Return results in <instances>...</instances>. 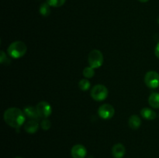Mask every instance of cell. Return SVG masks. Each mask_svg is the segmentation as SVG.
<instances>
[{
	"label": "cell",
	"instance_id": "1",
	"mask_svg": "<svg viewBox=\"0 0 159 158\" xmlns=\"http://www.w3.org/2000/svg\"><path fill=\"white\" fill-rule=\"evenodd\" d=\"M3 119L10 127L19 129L25 124L26 116L23 112V110L16 107H11L4 112Z\"/></svg>",
	"mask_w": 159,
	"mask_h": 158
},
{
	"label": "cell",
	"instance_id": "2",
	"mask_svg": "<svg viewBox=\"0 0 159 158\" xmlns=\"http://www.w3.org/2000/svg\"><path fill=\"white\" fill-rule=\"evenodd\" d=\"M27 47L25 43L21 40H16L9 44L7 48V54L14 59L21 58L26 54Z\"/></svg>",
	"mask_w": 159,
	"mask_h": 158
},
{
	"label": "cell",
	"instance_id": "3",
	"mask_svg": "<svg viewBox=\"0 0 159 158\" xmlns=\"http://www.w3.org/2000/svg\"><path fill=\"white\" fill-rule=\"evenodd\" d=\"M109 94L108 88L102 84H98L93 86L90 91V95L96 102H102L107 99Z\"/></svg>",
	"mask_w": 159,
	"mask_h": 158
},
{
	"label": "cell",
	"instance_id": "4",
	"mask_svg": "<svg viewBox=\"0 0 159 158\" xmlns=\"http://www.w3.org/2000/svg\"><path fill=\"white\" fill-rule=\"evenodd\" d=\"M88 62L89 66L94 69L100 68L104 62L103 54L99 50H93L88 55Z\"/></svg>",
	"mask_w": 159,
	"mask_h": 158
},
{
	"label": "cell",
	"instance_id": "5",
	"mask_svg": "<svg viewBox=\"0 0 159 158\" xmlns=\"http://www.w3.org/2000/svg\"><path fill=\"white\" fill-rule=\"evenodd\" d=\"M144 83L146 86L152 89L159 87V74L155 71H149L144 75Z\"/></svg>",
	"mask_w": 159,
	"mask_h": 158
},
{
	"label": "cell",
	"instance_id": "6",
	"mask_svg": "<svg viewBox=\"0 0 159 158\" xmlns=\"http://www.w3.org/2000/svg\"><path fill=\"white\" fill-rule=\"evenodd\" d=\"M115 114V109L110 104H102L98 108V115L102 119H110Z\"/></svg>",
	"mask_w": 159,
	"mask_h": 158
},
{
	"label": "cell",
	"instance_id": "7",
	"mask_svg": "<svg viewBox=\"0 0 159 158\" xmlns=\"http://www.w3.org/2000/svg\"><path fill=\"white\" fill-rule=\"evenodd\" d=\"M37 112L41 119H48L52 113V107L46 101H41L36 105Z\"/></svg>",
	"mask_w": 159,
	"mask_h": 158
},
{
	"label": "cell",
	"instance_id": "8",
	"mask_svg": "<svg viewBox=\"0 0 159 158\" xmlns=\"http://www.w3.org/2000/svg\"><path fill=\"white\" fill-rule=\"evenodd\" d=\"M72 158H85L87 155V150L85 146L82 144H75L71 150Z\"/></svg>",
	"mask_w": 159,
	"mask_h": 158
},
{
	"label": "cell",
	"instance_id": "9",
	"mask_svg": "<svg viewBox=\"0 0 159 158\" xmlns=\"http://www.w3.org/2000/svg\"><path fill=\"white\" fill-rule=\"evenodd\" d=\"M23 112H24L26 117L28 118L29 119L39 121L41 119L38 112H37L36 106H30V105H29V106L25 107L23 108Z\"/></svg>",
	"mask_w": 159,
	"mask_h": 158
},
{
	"label": "cell",
	"instance_id": "10",
	"mask_svg": "<svg viewBox=\"0 0 159 158\" xmlns=\"http://www.w3.org/2000/svg\"><path fill=\"white\" fill-rule=\"evenodd\" d=\"M39 121L37 120H33V119H29L27 122H25V124L23 125V129H24L25 131L26 132L29 134H34L35 133H37V130L39 129V125L38 123Z\"/></svg>",
	"mask_w": 159,
	"mask_h": 158
},
{
	"label": "cell",
	"instance_id": "11",
	"mask_svg": "<svg viewBox=\"0 0 159 158\" xmlns=\"http://www.w3.org/2000/svg\"><path fill=\"white\" fill-rule=\"evenodd\" d=\"M111 153L114 158H123L126 153L125 147L120 143L114 144L112 147Z\"/></svg>",
	"mask_w": 159,
	"mask_h": 158
},
{
	"label": "cell",
	"instance_id": "12",
	"mask_svg": "<svg viewBox=\"0 0 159 158\" xmlns=\"http://www.w3.org/2000/svg\"><path fill=\"white\" fill-rule=\"evenodd\" d=\"M141 116L147 120H154L156 119L157 113L153 108L145 107L141 110Z\"/></svg>",
	"mask_w": 159,
	"mask_h": 158
},
{
	"label": "cell",
	"instance_id": "13",
	"mask_svg": "<svg viewBox=\"0 0 159 158\" xmlns=\"http://www.w3.org/2000/svg\"><path fill=\"white\" fill-rule=\"evenodd\" d=\"M141 119L138 115H132L128 119V125L133 130H137L141 127Z\"/></svg>",
	"mask_w": 159,
	"mask_h": 158
},
{
	"label": "cell",
	"instance_id": "14",
	"mask_svg": "<svg viewBox=\"0 0 159 158\" xmlns=\"http://www.w3.org/2000/svg\"><path fill=\"white\" fill-rule=\"evenodd\" d=\"M148 103L152 108H159V93L152 92L148 97Z\"/></svg>",
	"mask_w": 159,
	"mask_h": 158
},
{
	"label": "cell",
	"instance_id": "15",
	"mask_svg": "<svg viewBox=\"0 0 159 158\" xmlns=\"http://www.w3.org/2000/svg\"><path fill=\"white\" fill-rule=\"evenodd\" d=\"M39 12L42 16L48 17L51 14V6L47 2L42 3L40 6V9H39Z\"/></svg>",
	"mask_w": 159,
	"mask_h": 158
},
{
	"label": "cell",
	"instance_id": "16",
	"mask_svg": "<svg viewBox=\"0 0 159 158\" xmlns=\"http://www.w3.org/2000/svg\"><path fill=\"white\" fill-rule=\"evenodd\" d=\"M90 87H91V83H90V81H89V79L83 78L81 79L79 81V88H80V90H82V91H88L90 88Z\"/></svg>",
	"mask_w": 159,
	"mask_h": 158
},
{
	"label": "cell",
	"instance_id": "17",
	"mask_svg": "<svg viewBox=\"0 0 159 158\" xmlns=\"http://www.w3.org/2000/svg\"><path fill=\"white\" fill-rule=\"evenodd\" d=\"M82 74H83V76L85 77V78H92V77H94L95 75V69L90 66L85 67V68H84L83 71H82Z\"/></svg>",
	"mask_w": 159,
	"mask_h": 158
},
{
	"label": "cell",
	"instance_id": "18",
	"mask_svg": "<svg viewBox=\"0 0 159 158\" xmlns=\"http://www.w3.org/2000/svg\"><path fill=\"white\" fill-rule=\"evenodd\" d=\"M46 2L51 7L59 8L65 4L66 0H46Z\"/></svg>",
	"mask_w": 159,
	"mask_h": 158
},
{
	"label": "cell",
	"instance_id": "19",
	"mask_svg": "<svg viewBox=\"0 0 159 158\" xmlns=\"http://www.w3.org/2000/svg\"><path fill=\"white\" fill-rule=\"evenodd\" d=\"M40 126L43 130H44V131H48V130H49L51 127V121H50L48 119H43L41 121H40Z\"/></svg>",
	"mask_w": 159,
	"mask_h": 158
},
{
	"label": "cell",
	"instance_id": "20",
	"mask_svg": "<svg viewBox=\"0 0 159 158\" xmlns=\"http://www.w3.org/2000/svg\"><path fill=\"white\" fill-rule=\"evenodd\" d=\"M7 61H9V60L8 59L6 54L3 50H1L0 51V63L5 64Z\"/></svg>",
	"mask_w": 159,
	"mask_h": 158
},
{
	"label": "cell",
	"instance_id": "21",
	"mask_svg": "<svg viewBox=\"0 0 159 158\" xmlns=\"http://www.w3.org/2000/svg\"><path fill=\"white\" fill-rule=\"evenodd\" d=\"M155 56H156L157 58L159 59V42L157 43L156 46H155Z\"/></svg>",
	"mask_w": 159,
	"mask_h": 158
},
{
	"label": "cell",
	"instance_id": "22",
	"mask_svg": "<svg viewBox=\"0 0 159 158\" xmlns=\"http://www.w3.org/2000/svg\"><path fill=\"white\" fill-rule=\"evenodd\" d=\"M139 2H148L149 0H138Z\"/></svg>",
	"mask_w": 159,
	"mask_h": 158
},
{
	"label": "cell",
	"instance_id": "23",
	"mask_svg": "<svg viewBox=\"0 0 159 158\" xmlns=\"http://www.w3.org/2000/svg\"><path fill=\"white\" fill-rule=\"evenodd\" d=\"M14 158H23V157H21V156H16V157Z\"/></svg>",
	"mask_w": 159,
	"mask_h": 158
},
{
	"label": "cell",
	"instance_id": "24",
	"mask_svg": "<svg viewBox=\"0 0 159 158\" xmlns=\"http://www.w3.org/2000/svg\"><path fill=\"white\" fill-rule=\"evenodd\" d=\"M158 23L159 24V16H158Z\"/></svg>",
	"mask_w": 159,
	"mask_h": 158
},
{
	"label": "cell",
	"instance_id": "25",
	"mask_svg": "<svg viewBox=\"0 0 159 158\" xmlns=\"http://www.w3.org/2000/svg\"><path fill=\"white\" fill-rule=\"evenodd\" d=\"M88 158H93V156H89Z\"/></svg>",
	"mask_w": 159,
	"mask_h": 158
}]
</instances>
